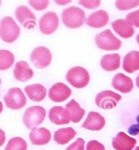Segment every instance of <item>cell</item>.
Listing matches in <instances>:
<instances>
[{"mask_svg":"<svg viewBox=\"0 0 139 150\" xmlns=\"http://www.w3.org/2000/svg\"><path fill=\"white\" fill-rule=\"evenodd\" d=\"M20 34V28L14 19L6 16L0 21V38L6 43L14 42Z\"/></svg>","mask_w":139,"mask_h":150,"instance_id":"obj_1","label":"cell"},{"mask_svg":"<svg viewBox=\"0 0 139 150\" xmlns=\"http://www.w3.org/2000/svg\"><path fill=\"white\" fill-rule=\"evenodd\" d=\"M86 19V12L84 10L76 7L71 6L66 8L62 12V20L63 23L69 28L75 29L80 27Z\"/></svg>","mask_w":139,"mask_h":150,"instance_id":"obj_2","label":"cell"},{"mask_svg":"<svg viewBox=\"0 0 139 150\" xmlns=\"http://www.w3.org/2000/svg\"><path fill=\"white\" fill-rule=\"evenodd\" d=\"M46 118V110L40 105L27 108L23 115V123L28 129H33L41 125Z\"/></svg>","mask_w":139,"mask_h":150,"instance_id":"obj_3","label":"cell"},{"mask_svg":"<svg viewBox=\"0 0 139 150\" xmlns=\"http://www.w3.org/2000/svg\"><path fill=\"white\" fill-rule=\"evenodd\" d=\"M67 82L77 89H82L87 86L90 81L88 71L82 67H73L66 74Z\"/></svg>","mask_w":139,"mask_h":150,"instance_id":"obj_4","label":"cell"},{"mask_svg":"<svg viewBox=\"0 0 139 150\" xmlns=\"http://www.w3.org/2000/svg\"><path fill=\"white\" fill-rule=\"evenodd\" d=\"M95 42L99 48L106 51L118 50L122 47V41L109 29H106L97 34L95 36Z\"/></svg>","mask_w":139,"mask_h":150,"instance_id":"obj_5","label":"cell"},{"mask_svg":"<svg viewBox=\"0 0 139 150\" xmlns=\"http://www.w3.org/2000/svg\"><path fill=\"white\" fill-rule=\"evenodd\" d=\"M4 101L7 108L11 110H19L26 104V98L19 88H11L4 97Z\"/></svg>","mask_w":139,"mask_h":150,"instance_id":"obj_6","label":"cell"},{"mask_svg":"<svg viewBox=\"0 0 139 150\" xmlns=\"http://www.w3.org/2000/svg\"><path fill=\"white\" fill-rule=\"evenodd\" d=\"M122 96L112 91H104L100 92L95 98L96 105L104 110H111L117 106L121 101Z\"/></svg>","mask_w":139,"mask_h":150,"instance_id":"obj_7","label":"cell"},{"mask_svg":"<svg viewBox=\"0 0 139 150\" xmlns=\"http://www.w3.org/2000/svg\"><path fill=\"white\" fill-rule=\"evenodd\" d=\"M30 59L36 68L44 69L50 64L52 61V54L48 47H37L32 51Z\"/></svg>","mask_w":139,"mask_h":150,"instance_id":"obj_8","label":"cell"},{"mask_svg":"<svg viewBox=\"0 0 139 150\" xmlns=\"http://www.w3.org/2000/svg\"><path fill=\"white\" fill-rule=\"evenodd\" d=\"M59 25V18L54 11L46 12L39 20L40 31L43 34H51L56 31Z\"/></svg>","mask_w":139,"mask_h":150,"instance_id":"obj_9","label":"cell"},{"mask_svg":"<svg viewBox=\"0 0 139 150\" xmlns=\"http://www.w3.org/2000/svg\"><path fill=\"white\" fill-rule=\"evenodd\" d=\"M17 20L26 29H33L36 25V17L26 5H19L15 10Z\"/></svg>","mask_w":139,"mask_h":150,"instance_id":"obj_10","label":"cell"},{"mask_svg":"<svg viewBox=\"0 0 139 150\" xmlns=\"http://www.w3.org/2000/svg\"><path fill=\"white\" fill-rule=\"evenodd\" d=\"M71 96V90L63 83L53 84L48 91V98L52 102L61 103L67 100Z\"/></svg>","mask_w":139,"mask_h":150,"instance_id":"obj_11","label":"cell"},{"mask_svg":"<svg viewBox=\"0 0 139 150\" xmlns=\"http://www.w3.org/2000/svg\"><path fill=\"white\" fill-rule=\"evenodd\" d=\"M106 125L105 118L96 112H90L82 124V127L91 131H101Z\"/></svg>","mask_w":139,"mask_h":150,"instance_id":"obj_12","label":"cell"},{"mask_svg":"<svg viewBox=\"0 0 139 150\" xmlns=\"http://www.w3.org/2000/svg\"><path fill=\"white\" fill-rule=\"evenodd\" d=\"M137 144V140L129 136L124 132H120L114 137L112 146L115 150H132Z\"/></svg>","mask_w":139,"mask_h":150,"instance_id":"obj_13","label":"cell"},{"mask_svg":"<svg viewBox=\"0 0 139 150\" xmlns=\"http://www.w3.org/2000/svg\"><path fill=\"white\" fill-rule=\"evenodd\" d=\"M29 139L33 145L43 146L47 145L51 140V133L45 127L33 128L29 134Z\"/></svg>","mask_w":139,"mask_h":150,"instance_id":"obj_14","label":"cell"},{"mask_svg":"<svg viewBox=\"0 0 139 150\" xmlns=\"http://www.w3.org/2000/svg\"><path fill=\"white\" fill-rule=\"evenodd\" d=\"M112 85L115 90L122 93H130L134 87L132 79L122 73L116 74L114 76L112 81Z\"/></svg>","mask_w":139,"mask_h":150,"instance_id":"obj_15","label":"cell"},{"mask_svg":"<svg viewBox=\"0 0 139 150\" xmlns=\"http://www.w3.org/2000/svg\"><path fill=\"white\" fill-rule=\"evenodd\" d=\"M48 119L55 125H67L69 124L70 117L67 110L63 106H54L48 112Z\"/></svg>","mask_w":139,"mask_h":150,"instance_id":"obj_16","label":"cell"},{"mask_svg":"<svg viewBox=\"0 0 139 150\" xmlns=\"http://www.w3.org/2000/svg\"><path fill=\"white\" fill-rule=\"evenodd\" d=\"M112 27L117 34L124 39H130L135 33V29L127 19L119 18L113 21Z\"/></svg>","mask_w":139,"mask_h":150,"instance_id":"obj_17","label":"cell"},{"mask_svg":"<svg viewBox=\"0 0 139 150\" xmlns=\"http://www.w3.org/2000/svg\"><path fill=\"white\" fill-rule=\"evenodd\" d=\"M13 75L16 80L19 82H26L33 78L34 71L25 61H19L15 64Z\"/></svg>","mask_w":139,"mask_h":150,"instance_id":"obj_18","label":"cell"},{"mask_svg":"<svg viewBox=\"0 0 139 150\" xmlns=\"http://www.w3.org/2000/svg\"><path fill=\"white\" fill-rule=\"evenodd\" d=\"M108 13L104 10H99L89 15L86 19V24L93 28H101L108 25Z\"/></svg>","mask_w":139,"mask_h":150,"instance_id":"obj_19","label":"cell"},{"mask_svg":"<svg viewBox=\"0 0 139 150\" xmlns=\"http://www.w3.org/2000/svg\"><path fill=\"white\" fill-rule=\"evenodd\" d=\"M25 92L28 98L34 102H41L47 96V89L41 83H34L25 87Z\"/></svg>","mask_w":139,"mask_h":150,"instance_id":"obj_20","label":"cell"},{"mask_svg":"<svg viewBox=\"0 0 139 150\" xmlns=\"http://www.w3.org/2000/svg\"><path fill=\"white\" fill-rule=\"evenodd\" d=\"M65 109L67 110L68 113H69V117H70V120L72 123H78L81 121V120L84 118L86 111L81 108V106L79 105V104L72 99L65 106Z\"/></svg>","mask_w":139,"mask_h":150,"instance_id":"obj_21","label":"cell"},{"mask_svg":"<svg viewBox=\"0 0 139 150\" xmlns=\"http://www.w3.org/2000/svg\"><path fill=\"white\" fill-rule=\"evenodd\" d=\"M123 68L127 73H130V74L139 70L138 51H131L124 56Z\"/></svg>","mask_w":139,"mask_h":150,"instance_id":"obj_22","label":"cell"},{"mask_svg":"<svg viewBox=\"0 0 139 150\" xmlns=\"http://www.w3.org/2000/svg\"><path fill=\"white\" fill-rule=\"evenodd\" d=\"M101 66L105 71H115L121 66V56L118 54H105L101 61Z\"/></svg>","mask_w":139,"mask_h":150,"instance_id":"obj_23","label":"cell"},{"mask_svg":"<svg viewBox=\"0 0 139 150\" xmlns=\"http://www.w3.org/2000/svg\"><path fill=\"white\" fill-rule=\"evenodd\" d=\"M76 134L77 133L72 127L60 128L55 132L54 141L59 145H65L69 143L71 140H73Z\"/></svg>","mask_w":139,"mask_h":150,"instance_id":"obj_24","label":"cell"},{"mask_svg":"<svg viewBox=\"0 0 139 150\" xmlns=\"http://www.w3.org/2000/svg\"><path fill=\"white\" fill-rule=\"evenodd\" d=\"M14 54L6 49H0V70L10 69L14 62Z\"/></svg>","mask_w":139,"mask_h":150,"instance_id":"obj_25","label":"cell"},{"mask_svg":"<svg viewBox=\"0 0 139 150\" xmlns=\"http://www.w3.org/2000/svg\"><path fill=\"white\" fill-rule=\"evenodd\" d=\"M4 150H27V143L23 138L14 137L8 142Z\"/></svg>","mask_w":139,"mask_h":150,"instance_id":"obj_26","label":"cell"},{"mask_svg":"<svg viewBox=\"0 0 139 150\" xmlns=\"http://www.w3.org/2000/svg\"><path fill=\"white\" fill-rule=\"evenodd\" d=\"M139 5V0H120L115 2V6L120 11H127Z\"/></svg>","mask_w":139,"mask_h":150,"instance_id":"obj_27","label":"cell"},{"mask_svg":"<svg viewBox=\"0 0 139 150\" xmlns=\"http://www.w3.org/2000/svg\"><path fill=\"white\" fill-rule=\"evenodd\" d=\"M28 3L33 8H34L37 11H43L49 4L48 0H30Z\"/></svg>","mask_w":139,"mask_h":150,"instance_id":"obj_28","label":"cell"},{"mask_svg":"<svg viewBox=\"0 0 139 150\" xmlns=\"http://www.w3.org/2000/svg\"><path fill=\"white\" fill-rule=\"evenodd\" d=\"M126 19L130 22V24L133 26L138 27L139 28V10L134 11L132 12H130L127 17Z\"/></svg>","mask_w":139,"mask_h":150,"instance_id":"obj_29","label":"cell"},{"mask_svg":"<svg viewBox=\"0 0 139 150\" xmlns=\"http://www.w3.org/2000/svg\"><path fill=\"white\" fill-rule=\"evenodd\" d=\"M101 1L99 0H80L78 4L87 9H95L101 5Z\"/></svg>","mask_w":139,"mask_h":150,"instance_id":"obj_30","label":"cell"},{"mask_svg":"<svg viewBox=\"0 0 139 150\" xmlns=\"http://www.w3.org/2000/svg\"><path fill=\"white\" fill-rule=\"evenodd\" d=\"M85 140L82 138L77 139L72 144H71L65 150H85Z\"/></svg>","mask_w":139,"mask_h":150,"instance_id":"obj_31","label":"cell"},{"mask_svg":"<svg viewBox=\"0 0 139 150\" xmlns=\"http://www.w3.org/2000/svg\"><path fill=\"white\" fill-rule=\"evenodd\" d=\"M86 150H106L102 143L98 141H90L86 145Z\"/></svg>","mask_w":139,"mask_h":150,"instance_id":"obj_32","label":"cell"},{"mask_svg":"<svg viewBox=\"0 0 139 150\" xmlns=\"http://www.w3.org/2000/svg\"><path fill=\"white\" fill-rule=\"evenodd\" d=\"M129 134H131V135H138L139 134L138 129V127H137V124L136 125H132L129 128Z\"/></svg>","mask_w":139,"mask_h":150,"instance_id":"obj_33","label":"cell"},{"mask_svg":"<svg viewBox=\"0 0 139 150\" xmlns=\"http://www.w3.org/2000/svg\"><path fill=\"white\" fill-rule=\"evenodd\" d=\"M4 142H5V134L2 129H0V147H2Z\"/></svg>","mask_w":139,"mask_h":150,"instance_id":"obj_34","label":"cell"},{"mask_svg":"<svg viewBox=\"0 0 139 150\" xmlns=\"http://www.w3.org/2000/svg\"><path fill=\"white\" fill-rule=\"evenodd\" d=\"M56 4H63V5H64V4H69V3H71V1L70 0H67V1H55Z\"/></svg>","mask_w":139,"mask_h":150,"instance_id":"obj_35","label":"cell"},{"mask_svg":"<svg viewBox=\"0 0 139 150\" xmlns=\"http://www.w3.org/2000/svg\"><path fill=\"white\" fill-rule=\"evenodd\" d=\"M136 83H137V86L138 87V89H139V75L138 76L137 79H136Z\"/></svg>","mask_w":139,"mask_h":150,"instance_id":"obj_36","label":"cell"},{"mask_svg":"<svg viewBox=\"0 0 139 150\" xmlns=\"http://www.w3.org/2000/svg\"><path fill=\"white\" fill-rule=\"evenodd\" d=\"M3 108H4V106H3V104H2V102L0 101V113L3 112Z\"/></svg>","mask_w":139,"mask_h":150,"instance_id":"obj_37","label":"cell"},{"mask_svg":"<svg viewBox=\"0 0 139 150\" xmlns=\"http://www.w3.org/2000/svg\"><path fill=\"white\" fill-rule=\"evenodd\" d=\"M137 41H138V43L139 44V33L138 34V36H137Z\"/></svg>","mask_w":139,"mask_h":150,"instance_id":"obj_38","label":"cell"},{"mask_svg":"<svg viewBox=\"0 0 139 150\" xmlns=\"http://www.w3.org/2000/svg\"><path fill=\"white\" fill-rule=\"evenodd\" d=\"M137 121H138V122L139 123V115L138 116V117H137Z\"/></svg>","mask_w":139,"mask_h":150,"instance_id":"obj_39","label":"cell"},{"mask_svg":"<svg viewBox=\"0 0 139 150\" xmlns=\"http://www.w3.org/2000/svg\"><path fill=\"white\" fill-rule=\"evenodd\" d=\"M134 150H139V147H136V148H135V149Z\"/></svg>","mask_w":139,"mask_h":150,"instance_id":"obj_40","label":"cell"},{"mask_svg":"<svg viewBox=\"0 0 139 150\" xmlns=\"http://www.w3.org/2000/svg\"><path fill=\"white\" fill-rule=\"evenodd\" d=\"M137 127H138V131H139V123L137 124Z\"/></svg>","mask_w":139,"mask_h":150,"instance_id":"obj_41","label":"cell"},{"mask_svg":"<svg viewBox=\"0 0 139 150\" xmlns=\"http://www.w3.org/2000/svg\"><path fill=\"white\" fill-rule=\"evenodd\" d=\"M0 84H1V79H0Z\"/></svg>","mask_w":139,"mask_h":150,"instance_id":"obj_42","label":"cell"},{"mask_svg":"<svg viewBox=\"0 0 139 150\" xmlns=\"http://www.w3.org/2000/svg\"><path fill=\"white\" fill-rule=\"evenodd\" d=\"M0 4H1V1H0Z\"/></svg>","mask_w":139,"mask_h":150,"instance_id":"obj_43","label":"cell"}]
</instances>
